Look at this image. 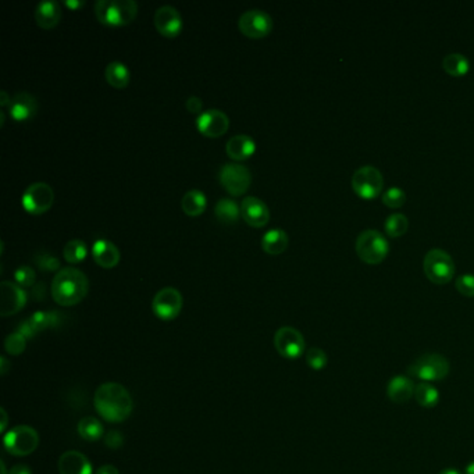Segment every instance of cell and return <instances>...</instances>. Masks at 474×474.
Masks as SVG:
<instances>
[{"label": "cell", "instance_id": "6da1fadb", "mask_svg": "<svg viewBox=\"0 0 474 474\" xmlns=\"http://www.w3.org/2000/svg\"><path fill=\"white\" fill-rule=\"evenodd\" d=\"M97 413L110 423H121L132 412L134 402L130 392L117 383L102 384L95 394Z\"/></svg>", "mask_w": 474, "mask_h": 474}, {"label": "cell", "instance_id": "7a4b0ae2", "mask_svg": "<svg viewBox=\"0 0 474 474\" xmlns=\"http://www.w3.org/2000/svg\"><path fill=\"white\" fill-rule=\"evenodd\" d=\"M50 289L56 303L60 306H74L86 296L89 281L81 270L64 268L56 273Z\"/></svg>", "mask_w": 474, "mask_h": 474}, {"label": "cell", "instance_id": "3957f363", "mask_svg": "<svg viewBox=\"0 0 474 474\" xmlns=\"http://www.w3.org/2000/svg\"><path fill=\"white\" fill-rule=\"evenodd\" d=\"M449 360L441 353H425L418 356L407 368V376L423 383H436L448 377Z\"/></svg>", "mask_w": 474, "mask_h": 474}, {"label": "cell", "instance_id": "277c9868", "mask_svg": "<svg viewBox=\"0 0 474 474\" xmlns=\"http://www.w3.org/2000/svg\"><path fill=\"white\" fill-rule=\"evenodd\" d=\"M95 14L103 25H127L137 17L138 3L134 0H97L95 3Z\"/></svg>", "mask_w": 474, "mask_h": 474}, {"label": "cell", "instance_id": "5b68a950", "mask_svg": "<svg viewBox=\"0 0 474 474\" xmlns=\"http://www.w3.org/2000/svg\"><path fill=\"white\" fill-rule=\"evenodd\" d=\"M390 252L387 238L377 230H366L356 239V253L367 265H379Z\"/></svg>", "mask_w": 474, "mask_h": 474}, {"label": "cell", "instance_id": "8992f818", "mask_svg": "<svg viewBox=\"0 0 474 474\" xmlns=\"http://www.w3.org/2000/svg\"><path fill=\"white\" fill-rule=\"evenodd\" d=\"M425 273L434 284H448L455 274V263L451 254L442 249H431L425 257Z\"/></svg>", "mask_w": 474, "mask_h": 474}, {"label": "cell", "instance_id": "52a82bcc", "mask_svg": "<svg viewBox=\"0 0 474 474\" xmlns=\"http://www.w3.org/2000/svg\"><path fill=\"white\" fill-rule=\"evenodd\" d=\"M352 188L364 200L376 199L384 188L383 174L373 166H363L352 176Z\"/></svg>", "mask_w": 474, "mask_h": 474}, {"label": "cell", "instance_id": "ba28073f", "mask_svg": "<svg viewBox=\"0 0 474 474\" xmlns=\"http://www.w3.org/2000/svg\"><path fill=\"white\" fill-rule=\"evenodd\" d=\"M55 202V192L46 182L31 184L21 198V204L29 215H43Z\"/></svg>", "mask_w": 474, "mask_h": 474}, {"label": "cell", "instance_id": "9c48e42d", "mask_svg": "<svg viewBox=\"0 0 474 474\" xmlns=\"http://www.w3.org/2000/svg\"><path fill=\"white\" fill-rule=\"evenodd\" d=\"M39 444L38 433L28 426H17L5 436V448L14 456L32 453Z\"/></svg>", "mask_w": 474, "mask_h": 474}, {"label": "cell", "instance_id": "30bf717a", "mask_svg": "<svg viewBox=\"0 0 474 474\" xmlns=\"http://www.w3.org/2000/svg\"><path fill=\"white\" fill-rule=\"evenodd\" d=\"M153 313L161 320L170 322L178 318L182 309V295L173 287H166L157 292L152 302Z\"/></svg>", "mask_w": 474, "mask_h": 474}, {"label": "cell", "instance_id": "8fae6325", "mask_svg": "<svg viewBox=\"0 0 474 474\" xmlns=\"http://www.w3.org/2000/svg\"><path fill=\"white\" fill-rule=\"evenodd\" d=\"M220 184L234 196L244 195L252 182V174L248 167L237 163H227L220 169Z\"/></svg>", "mask_w": 474, "mask_h": 474}, {"label": "cell", "instance_id": "7c38bea8", "mask_svg": "<svg viewBox=\"0 0 474 474\" xmlns=\"http://www.w3.org/2000/svg\"><path fill=\"white\" fill-rule=\"evenodd\" d=\"M238 27L241 32L249 38L268 36L273 29V19L269 13L260 9H250L241 14Z\"/></svg>", "mask_w": 474, "mask_h": 474}, {"label": "cell", "instance_id": "4fadbf2b", "mask_svg": "<svg viewBox=\"0 0 474 474\" xmlns=\"http://www.w3.org/2000/svg\"><path fill=\"white\" fill-rule=\"evenodd\" d=\"M274 346L283 357L294 360L303 355L306 344L300 331L285 326L277 330L274 335Z\"/></svg>", "mask_w": 474, "mask_h": 474}, {"label": "cell", "instance_id": "5bb4252c", "mask_svg": "<svg viewBox=\"0 0 474 474\" xmlns=\"http://www.w3.org/2000/svg\"><path fill=\"white\" fill-rule=\"evenodd\" d=\"M196 127L200 134L209 138H217L227 132L230 127L228 116L219 109L202 112L196 119Z\"/></svg>", "mask_w": 474, "mask_h": 474}, {"label": "cell", "instance_id": "9a60e30c", "mask_svg": "<svg viewBox=\"0 0 474 474\" xmlns=\"http://www.w3.org/2000/svg\"><path fill=\"white\" fill-rule=\"evenodd\" d=\"M0 314L2 318L19 313L27 303V292L17 284L2 281L0 284Z\"/></svg>", "mask_w": 474, "mask_h": 474}, {"label": "cell", "instance_id": "2e32d148", "mask_svg": "<svg viewBox=\"0 0 474 474\" xmlns=\"http://www.w3.org/2000/svg\"><path fill=\"white\" fill-rule=\"evenodd\" d=\"M153 21L159 34L167 38H174L180 35L182 29V17L180 12L170 5H165L157 9L154 13Z\"/></svg>", "mask_w": 474, "mask_h": 474}, {"label": "cell", "instance_id": "e0dca14e", "mask_svg": "<svg viewBox=\"0 0 474 474\" xmlns=\"http://www.w3.org/2000/svg\"><path fill=\"white\" fill-rule=\"evenodd\" d=\"M241 216L250 227H265L270 220L268 204L256 196H246L241 203Z\"/></svg>", "mask_w": 474, "mask_h": 474}, {"label": "cell", "instance_id": "ac0fdd59", "mask_svg": "<svg viewBox=\"0 0 474 474\" xmlns=\"http://www.w3.org/2000/svg\"><path fill=\"white\" fill-rule=\"evenodd\" d=\"M92 257L100 268L113 269L120 261V250L109 239H97L92 245Z\"/></svg>", "mask_w": 474, "mask_h": 474}, {"label": "cell", "instance_id": "d6986e66", "mask_svg": "<svg viewBox=\"0 0 474 474\" xmlns=\"http://www.w3.org/2000/svg\"><path fill=\"white\" fill-rule=\"evenodd\" d=\"M10 116L16 121H25L32 119L38 112V102L36 99L27 93V92H19L13 99L9 106Z\"/></svg>", "mask_w": 474, "mask_h": 474}, {"label": "cell", "instance_id": "ffe728a7", "mask_svg": "<svg viewBox=\"0 0 474 474\" xmlns=\"http://www.w3.org/2000/svg\"><path fill=\"white\" fill-rule=\"evenodd\" d=\"M414 383L407 376H395L388 381L387 396L396 405H403L414 396Z\"/></svg>", "mask_w": 474, "mask_h": 474}, {"label": "cell", "instance_id": "44dd1931", "mask_svg": "<svg viewBox=\"0 0 474 474\" xmlns=\"http://www.w3.org/2000/svg\"><path fill=\"white\" fill-rule=\"evenodd\" d=\"M62 19V8L56 0H43L35 9V21L43 29L55 28Z\"/></svg>", "mask_w": 474, "mask_h": 474}, {"label": "cell", "instance_id": "7402d4cb", "mask_svg": "<svg viewBox=\"0 0 474 474\" xmlns=\"http://www.w3.org/2000/svg\"><path fill=\"white\" fill-rule=\"evenodd\" d=\"M60 474H92V464L78 451H67L59 459Z\"/></svg>", "mask_w": 474, "mask_h": 474}, {"label": "cell", "instance_id": "603a6c76", "mask_svg": "<svg viewBox=\"0 0 474 474\" xmlns=\"http://www.w3.org/2000/svg\"><path fill=\"white\" fill-rule=\"evenodd\" d=\"M256 150V143L254 141L245 134H238L234 135L233 138L228 139L226 145V152L227 154L234 161H245L254 153Z\"/></svg>", "mask_w": 474, "mask_h": 474}, {"label": "cell", "instance_id": "cb8c5ba5", "mask_svg": "<svg viewBox=\"0 0 474 474\" xmlns=\"http://www.w3.org/2000/svg\"><path fill=\"white\" fill-rule=\"evenodd\" d=\"M288 235L281 228L269 230L261 238V248L272 256L281 254L288 248Z\"/></svg>", "mask_w": 474, "mask_h": 474}, {"label": "cell", "instance_id": "d4e9b609", "mask_svg": "<svg viewBox=\"0 0 474 474\" xmlns=\"http://www.w3.org/2000/svg\"><path fill=\"white\" fill-rule=\"evenodd\" d=\"M215 215L216 219L223 224H237L241 216V206H238V203L230 198H223L215 206Z\"/></svg>", "mask_w": 474, "mask_h": 474}, {"label": "cell", "instance_id": "484cf974", "mask_svg": "<svg viewBox=\"0 0 474 474\" xmlns=\"http://www.w3.org/2000/svg\"><path fill=\"white\" fill-rule=\"evenodd\" d=\"M207 206L206 196L202 191L199 189H191L188 191L181 200V207L184 210V213L188 216H200Z\"/></svg>", "mask_w": 474, "mask_h": 474}, {"label": "cell", "instance_id": "4316f807", "mask_svg": "<svg viewBox=\"0 0 474 474\" xmlns=\"http://www.w3.org/2000/svg\"><path fill=\"white\" fill-rule=\"evenodd\" d=\"M104 77L106 81L116 89H123L130 84L131 73L128 67L121 62H112L108 64L104 70Z\"/></svg>", "mask_w": 474, "mask_h": 474}, {"label": "cell", "instance_id": "83f0119b", "mask_svg": "<svg viewBox=\"0 0 474 474\" xmlns=\"http://www.w3.org/2000/svg\"><path fill=\"white\" fill-rule=\"evenodd\" d=\"M414 399L421 407L433 409L440 402V391L431 383L420 381L418 384H416L414 388Z\"/></svg>", "mask_w": 474, "mask_h": 474}, {"label": "cell", "instance_id": "f1b7e54d", "mask_svg": "<svg viewBox=\"0 0 474 474\" xmlns=\"http://www.w3.org/2000/svg\"><path fill=\"white\" fill-rule=\"evenodd\" d=\"M442 67L449 75L460 78L469 73L470 62L462 54H451L444 58Z\"/></svg>", "mask_w": 474, "mask_h": 474}, {"label": "cell", "instance_id": "f546056e", "mask_svg": "<svg viewBox=\"0 0 474 474\" xmlns=\"http://www.w3.org/2000/svg\"><path fill=\"white\" fill-rule=\"evenodd\" d=\"M78 434L86 441H97L103 437V426L95 417H82L78 423Z\"/></svg>", "mask_w": 474, "mask_h": 474}, {"label": "cell", "instance_id": "4dcf8cb0", "mask_svg": "<svg viewBox=\"0 0 474 474\" xmlns=\"http://www.w3.org/2000/svg\"><path fill=\"white\" fill-rule=\"evenodd\" d=\"M28 322L36 334L38 331H42L45 329L56 326L59 322V313H56V311H36L35 314L31 316V319Z\"/></svg>", "mask_w": 474, "mask_h": 474}, {"label": "cell", "instance_id": "1f68e13d", "mask_svg": "<svg viewBox=\"0 0 474 474\" xmlns=\"http://www.w3.org/2000/svg\"><path fill=\"white\" fill-rule=\"evenodd\" d=\"M88 254V246L81 239H71L64 245L63 256L69 263H81Z\"/></svg>", "mask_w": 474, "mask_h": 474}, {"label": "cell", "instance_id": "d6a6232c", "mask_svg": "<svg viewBox=\"0 0 474 474\" xmlns=\"http://www.w3.org/2000/svg\"><path fill=\"white\" fill-rule=\"evenodd\" d=\"M386 233L390 237H402L403 234H406L407 227H409V220L406 216L401 215V213H394L391 215L387 220H386Z\"/></svg>", "mask_w": 474, "mask_h": 474}, {"label": "cell", "instance_id": "836d02e7", "mask_svg": "<svg viewBox=\"0 0 474 474\" xmlns=\"http://www.w3.org/2000/svg\"><path fill=\"white\" fill-rule=\"evenodd\" d=\"M306 363L310 368H313V370L319 372V370H323V368L327 366L329 356L320 348H310L306 352Z\"/></svg>", "mask_w": 474, "mask_h": 474}, {"label": "cell", "instance_id": "e575fe53", "mask_svg": "<svg viewBox=\"0 0 474 474\" xmlns=\"http://www.w3.org/2000/svg\"><path fill=\"white\" fill-rule=\"evenodd\" d=\"M35 263H36V266L43 270V272H59L62 270L60 269V260L58 257H55L54 254H50L47 252H42V253H38L35 257H34Z\"/></svg>", "mask_w": 474, "mask_h": 474}, {"label": "cell", "instance_id": "d590c367", "mask_svg": "<svg viewBox=\"0 0 474 474\" xmlns=\"http://www.w3.org/2000/svg\"><path fill=\"white\" fill-rule=\"evenodd\" d=\"M406 202V193L399 187H391L383 193V203L391 209H398Z\"/></svg>", "mask_w": 474, "mask_h": 474}, {"label": "cell", "instance_id": "8d00e7d4", "mask_svg": "<svg viewBox=\"0 0 474 474\" xmlns=\"http://www.w3.org/2000/svg\"><path fill=\"white\" fill-rule=\"evenodd\" d=\"M25 345H27V338L19 331L10 334L5 341V348L8 353L14 355V356L23 353L25 351Z\"/></svg>", "mask_w": 474, "mask_h": 474}, {"label": "cell", "instance_id": "74e56055", "mask_svg": "<svg viewBox=\"0 0 474 474\" xmlns=\"http://www.w3.org/2000/svg\"><path fill=\"white\" fill-rule=\"evenodd\" d=\"M35 272L31 266H20L16 272H14V280L17 283V285H20L21 288H28L32 287L35 284Z\"/></svg>", "mask_w": 474, "mask_h": 474}, {"label": "cell", "instance_id": "f35d334b", "mask_svg": "<svg viewBox=\"0 0 474 474\" xmlns=\"http://www.w3.org/2000/svg\"><path fill=\"white\" fill-rule=\"evenodd\" d=\"M455 287L463 296L474 298V274H463L458 277Z\"/></svg>", "mask_w": 474, "mask_h": 474}, {"label": "cell", "instance_id": "ab89813d", "mask_svg": "<svg viewBox=\"0 0 474 474\" xmlns=\"http://www.w3.org/2000/svg\"><path fill=\"white\" fill-rule=\"evenodd\" d=\"M202 106H203V103H202V99L198 97V96H189L185 102V108L189 113H193V115H200L202 112Z\"/></svg>", "mask_w": 474, "mask_h": 474}, {"label": "cell", "instance_id": "60d3db41", "mask_svg": "<svg viewBox=\"0 0 474 474\" xmlns=\"http://www.w3.org/2000/svg\"><path fill=\"white\" fill-rule=\"evenodd\" d=\"M104 441H106V445L109 448L117 449V448H120L123 445L124 438H123V436L119 431H110V433H108L106 440H104Z\"/></svg>", "mask_w": 474, "mask_h": 474}, {"label": "cell", "instance_id": "b9f144b4", "mask_svg": "<svg viewBox=\"0 0 474 474\" xmlns=\"http://www.w3.org/2000/svg\"><path fill=\"white\" fill-rule=\"evenodd\" d=\"M34 295H35V298H36L38 300L43 299L45 295H46V285H45L43 283L35 284V287H34Z\"/></svg>", "mask_w": 474, "mask_h": 474}, {"label": "cell", "instance_id": "7bdbcfd3", "mask_svg": "<svg viewBox=\"0 0 474 474\" xmlns=\"http://www.w3.org/2000/svg\"><path fill=\"white\" fill-rule=\"evenodd\" d=\"M10 474H32V471L27 464H16L12 467Z\"/></svg>", "mask_w": 474, "mask_h": 474}, {"label": "cell", "instance_id": "ee69618b", "mask_svg": "<svg viewBox=\"0 0 474 474\" xmlns=\"http://www.w3.org/2000/svg\"><path fill=\"white\" fill-rule=\"evenodd\" d=\"M96 474H120L117 467H115L113 464H104L100 469H97Z\"/></svg>", "mask_w": 474, "mask_h": 474}, {"label": "cell", "instance_id": "f6af8a7d", "mask_svg": "<svg viewBox=\"0 0 474 474\" xmlns=\"http://www.w3.org/2000/svg\"><path fill=\"white\" fill-rule=\"evenodd\" d=\"M10 103H12V97L8 95V92L6 91L0 92V106H2V108H9Z\"/></svg>", "mask_w": 474, "mask_h": 474}, {"label": "cell", "instance_id": "bcb514c9", "mask_svg": "<svg viewBox=\"0 0 474 474\" xmlns=\"http://www.w3.org/2000/svg\"><path fill=\"white\" fill-rule=\"evenodd\" d=\"M64 5H66L67 8H70V9L75 10V9L82 8V6L85 5V2H84V0H66Z\"/></svg>", "mask_w": 474, "mask_h": 474}, {"label": "cell", "instance_id": "7dc6e473", "mask_svg": "<svg viewBox=\"0 0 474 474\" xmlns=\"http://www.w3.org/2000/svg\"><path fill=\"white\" fill-rule=\"evenodd\" d=\"M464 474H474V460H471V462L466 466Z\"/></svg>", "mask_w": 474, "mask_h": 474}, {"label": "cell", "instance_id": "c3c4849f", "mask_svg": "<svg viewBox=\"0 0 474 474\" xmlns=\"http://www.w3.org/2000/svg\"><path fill=\"white\" fill-rule=\"evenodd\" d=\"M440 474H462V473L456 469H444L442 471H440Z\"/></svg>", "mask_w": 474, "mask_h": 474}, {"label": "cell", "instance_id": "681fc988", "mask_svg": "<svg viewBox=\"0 0 474 474\" xmlns=\"http://www.w3.org/2000/svg\"><path fill=\"white\" fill-rule=\"evenodd\" d=\"M2 418H3V425H2V429H0V430H2V431H5L6 430V425H8V414H6V410L5 409H2Z\"/></svg>", "mask_w": 474, "mask_h": 474}, {"label": "cell", "instance_id": "f907efd6", "mask_svg": "<svg viewBox=\"0 0 474 474\" xmlns=\"http://www.w3.org/2000/svg\"><path fill=\"white\" fill-rule=\"evenodd\" d=\"M6 367H8V360L6 357H2V375H6Z\"/></svg>", "mask_w": 474, "mask_h": 474}, {"label": "cell", "instance_id": "816d5d0a", "mask_svg": "<svg viewBox=\"0 0 474 474\" xmlns=\"http://www.w3.org/2000/svg\"><path fill=\"white\" fill-rule=\"evenodd\" d=\"M0 464H2V471H3L2 474H8V473H6V466H5V462H2V463H0Z\"/></svg>", "mask_w": 474, "mask_h": 474}]
</instances>
